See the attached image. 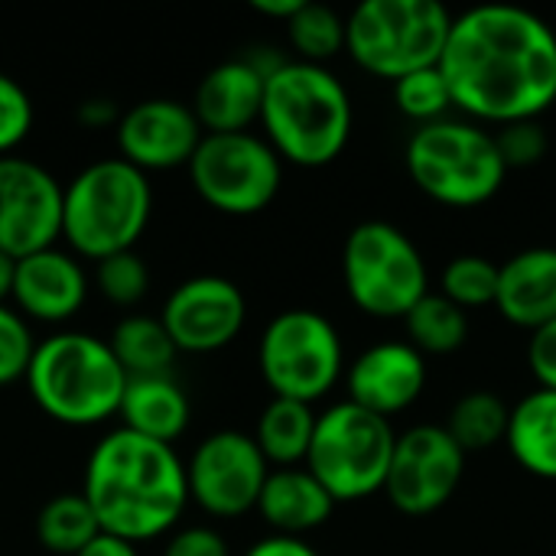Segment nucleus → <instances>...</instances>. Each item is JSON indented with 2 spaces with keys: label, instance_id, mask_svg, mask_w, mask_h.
Listing matches in <instances>:
<instances>
[{
  "label": "nucleus",
  "instance_id": "nucleus-1",
  "mask_svg": "<svg viewBox=\"0 0 556 556\" xmlns=\"http://www.w3.org/2000/svg\"><path fill=\"white\" fill-rule=\"evenodd\" d=\"M440 72L469 121H538L556 101V29L525 7H472L453 16Z\"/></svg>",
  "mask_w": 556,
  "mask_h": 556
},
{
  "label": "nucleus",
  "instance_id": "nucleus-2",
  "mask_svg": "<svg viewBox=\"0 0 556 556\" xmlns=\"http://www.w3.org/2000/svg\"><path fill=\"white\" fill-rule=\"evenodd\" d=\"M81 495L101 534L137 547L176 531L182 521L189 508L186 463L176 446L117 427L94 443L85 463Z\"/></svg>",
  "mask_w": 556,
  "mask_h": 556
},
{
  "label": "nucleus",
  "instance_id": "nucleus-3",
  "mask_svg": "<svg viewBox=\"0 0 556 556\" xmlns=\"http://www.w3.org/2000/svg\"><path fill=\"white\" fill-rule=\"evenodd\" d=\"M352 98L336 72L287 59L264 81L261 127L283 163L319 169L342 156L352 137Z\"/></svg>",
  "mask_w": 556,
  "mask_h": 556
},
{
  "label": "nucleus",
  "instance_id": "nucleus-4",
  "mask_svg": "<svg viewBox=\"0 0 556 556\" xmlns=\"http://www.w3.org/2000/svg\"><path fill=\"white\" fill-rule=\"evenodd\" d=\"M26 388L36 407L65 427H98L121 410L127 375L108 339L91 332H55L36 342Z\"/></svg>",
  "mask_w": 556,
  "mask_h": 556
},
{
  "label": "nucleus",
  "instance_id": "nucleus-5",
  "mask_svg": "<svg viewBox=\"0 0 556 556\" xmlns=\"http://www.w3.org/2000/svg\"><path fill=\"white\" fill-rule=\"evenodd\" d=\"M153 215L147 173L121 156L88 163L62 186V238L75 257L104 261L134 251Z\"/></svg>",
  "mask_w": 556,
  "mask_h": 556
},
{
  "label": "nucleus",
  "instance_id": "nucleus-6",
  "mask_svg": "<svg viewBox=\"0 0 556 556\" xmlns=\"http://www.w3.org/2000/svg\"><path fill=\"white\" fill-rule=\"evenodd\" d=\"M404 163L414 186L450 208L485 205L508 179L495 134L463 117H443L417 127L407 140Z\"/></svg>",
  "mask_w": 556,
  "mask_h": 556
},
{
  "label": "nucleus",
  "instance_id": "nucleus-7",
  "mask_svg": "<svg viewBox=\"0 0 556 556\" xmlns=\"http://www.w3.org/2000/svg\"><path fill=\"white\" fill-rule=\"evenodd\" d=\"M453 13L440 0H365L345 20V52L375 78L440 65Z\"/></svg>",
  "mask_w": 556,
  "mask_h": 556
},
{
  "label": "nucleus",
  "instance_id": "nucleus-8",
  "mask_svg": "<svg viewBox=\"0 0 556 556\" xmlns=\"http://www.w3.org/2000/svg\"><path fill=\"white\" fill-rule=\"evenodd\" d=\"M342 280L349 300L371 319H404L430 293V270L414 238L378 218L349 231Z\"/></svg>",
  "mask_w": 556,
  "mask_h": 556
},
{
  "label": "nucleus",
  "instance_id": "nucleus-9",
  "mask_svg": "<svg viewBox=\"0 0 556 556\" xmlns=\"http://www.w3.org/2000/svg\"><path fill=\"white\" fill-rule=\"evenodd\" d=\"M394 440L397 433L391 420L342 401L316 414V430L303 466L319 479L336 505L362 502L384 489Z\"/></svg>",
  "mask_w": 556,
  "mask_h": 556
},
{
  "label": "nucleus",
  "instance_id": "nucleus-10",
  "mask_svg": "<svg viewBox=\"0 0 556 556\" xmlns=\"http://www.w3.org/2000/svg\"><path fill=\"white\" fill-rule=\"evenodd\" d=\"M257 365L274 397L316 404L345 371L342 336L316 309L277 313L257 342Z\"/></svg>",
  "mask_w": 556,
  "mask_h": 556
},
{
  "label": "nucleus",
  "instance_id": "nucleus-11",
  "mask_svg": "<svg viewBox=\"0 0 556 556\" xmlns=\"http://www.w3.org/2000/svg\"><path fill=\"white\" fill-rule=\"evenodd\" d=\"M186 169L195 195L235 218L264 212L283 186V160L254 130L205 134Z\"/></svg>",
  "mask_w": 556,
  "mask_h": 556
},
{
  "label": "nucleus",
  "instance_id": "nucleus-12",
  "mask_svg": "<svg viewBox=\"0 0 556 556\" xmlns=\"http://www.w3.org/2000/svg\"><path fill=\"white\" fill-rule=\"evenodd\" d=\"M267 476V459L254 437L241 430H218L205 437L186 459L189 502L212 518H241L254 511Z\"/></svg>",
  "mask_w": 556,
  "mask_h": 556
},
{
  "label": "nucleus",
  "instance_id": "nucleus-13",
  "mask_svg": "<svg viewBox=\"0 0 556 556\" xmlns=\"http://www.w3.org/2000/svg\"><path fill=\"white\" fill-rule=\"evenodd\" d=\"M466 453L443 427H410L397 433L384 495L388 502L410 518H424L440 511L463 485Z\"/></svg>",
  "mask_w": 556,
  "mask_h": 556
},
{
  "label": "nucleus",
  "instance_id": "nucleus-14",
  "mask_svg": "<svg viewBox=\"0 0 556 556\" xmlns=\"http://www.w3.org/2000/svg\"><path fill=\"white\" fill-rule=\"evenodd\" d=\"M62 238V186L36 160L0 156V251L13 261Z\"/></svg>",
  "mask_w": 556,
  "mask_h": 556
},
{
  "label": "nucleus",
  "instance_id": "nucleus-15",
  "mask_svg": "<svg viewBox=\"0 0 556 556\" xmlns=\"http://www.w3.org/2000/svg\"><path fill=\"white\" fill-rule=\"evenodd\" d=\"M248 319V300L241 287L218 274H199L173 287L160 309V323L169 332L176 352L212 355L228 349Z\"/></svg>",
  "mask_w": 556,
  "mask_h": 556
},
{
  "label": "nucleus",
  "instance_id": "nucleus-16",
  "mask_svg": "<svg viewBox=\"0 0 556 556\" xmlns=\"http://www.w3.org/2000/svg\"><path fill=\"white\" fill-rule=\"evenodd\" d=\"M117 156L140 173L189 166L205 130L192 108L176 98H147L127 108L114 127Z\"/></svg>",
  "mask_w": 556,
  "mask_h": 556
},
{
  "label": "nucleus",
  "instance_id": "nucleus-17",
  "mask_svg": "<svg viewBox=\"0 0 556 556\" xmlns=\"http://www.w3.org/2000/svg\"><path fill=\"white\" fill-rule=\"evenodd\" d=\"M427 378V358L410 342H378L349 365L345 388L355 407L391 420L417 404Z\"/></svg>",
  "mask_w": 556,
  "mask_h": 556
},
{
  "label": "nucleus",
  "instance_id": "nucleus-18",
  "mask_svg": "<svg viewBox=\"0 0 556 556\" xmlns=\"http://www.w3.org/2000/svg\"><path fill=\"white\" fill-rule=\"evenodd\" d=\"M88 300V274L72 251L46 248L16 261L13 309L29 323H68Z\"/></svg>",
  "mask_w": 556,
  "mask_h": 556
},
{
  "label": "nucleus",
  "instance_id": "nucleus-19",
  "mask_svg": "<svg viewBox=\"0 0 556 556\" xmlns=\"http://www.w3.org/2000/svg\"><path fill=\"white\" fill-rule=\"evenodd\" d=\"M267 75L248 59L218 62L202 75L192 94V114L205 134H241L261 121Z\"/></svg>",
  "mask_w": 556,
  "mask_h": 556
},
{
  "label": "nucleus",
  "instance_id": "nucleus-20",
  "mask_svg": "<svg viewBox=\"0 0 556 556\" xmlns=\"http://www.w3.org/2000/svg\"><path fill=\"white\" fill-rule=\"evenodd\" d=\"M495 309L518 329L538 332L556 319V248H528L498 264Z\"/></svg>",
  "mask_w": 556,
  "mask_h": 556
},
{
  "label": "nucleus",
  "instance_id": "nucleus-21",
  "mask_svg": "<svg viewBox=\"0 0 556 556\" xmlns=\"http://www.w3.org/2000/svg\"><path fill=\"white\" fill-rule=\"evenodd\" d=\"M254 511L264 518V525L274 534L303 538L332 518L336 502L306 466H293V469H270Z\"/></svg>",
  "mask_w": 556,
  "mask_h": 556
},
{
  "label": "nucleus",
  "instance_id": "nucleus-22",
  "mask_svg": "<svg viewBox=\"0 0 556 556\" xmlns=\"http://www.w3.org/2000/svg\"><path fill=\"white\" fill-rule=\"evenodd\" d=\"M117 417L124 430L176 446V440L189 427L192 407L186 391L173 381V375H147V378H127Z\"/></svg>",
  "mask_w": 556,
  "mask_h": 556
},
{
  "label": "nucleus",
  "instance_id": "nucleus-23",
  "mask_svg": "<svg viewBox=\"0 0 556 556\" xmlns=\"http://www.w3.org/2000/svg\"><path fill=\"white\" fill-rule=\"evenodd\" d=\"M505 443L528 476L556 482V391L538 388L511 407Z\"/></svg>",
  "mask_w": 556,
  "mask_h": 556
},
{
  "label": "nucleus",
  "instance_id": "nucleus-24",
  "mask_svg": "<svg viewBox=\"0 0 556 556\" xmlns=\"http://www.w3.org/2000/svg\"><path fill=\"white\" fill-rule=\"evenodd\" d=\"M313 430H316L313 404L274 397L257 417L254 443L270 469H293L306 463Z\"/></svg>",
  "mask_w": 556,
  "mask_h": 556
},
{
  "label": "nucleus",
  "instance_id": "nucleus-25",
  "mask_svg": "<svg viewBox=\"0 0 556 556\" xmlns=\"http://www.w3.org/2000/svg\"><path fill=\"white\" fill-rule=\"evenodd\" d=\"M108 345L127 378L169 375V368L179 355L169 332L163 329L160 316H124L114 326Z\"/></svg>",
  "mask_w": 556,
  "mask_h": 556
},
{
  "label": "nucleus",
  "instance_id": "nucleus-26",
  "mask_svg": "<svg viewBox=\"0 0 556 556\" xmlns=\"http://www.w3.org/2000/svg\"><path fill=\"white\" fill-rule=\"evenodd\" d=\"M508 417H511V407L495 391H469L453 404L443 430L469 456V453H485L505 443Z\"/></svg>",
  "mask_w": 556,
  "mask_h": 556
},
{
  "label": "nucleus",
  "instance_id": "nucleus-27",
  "mask_svg": "<svg viewBox=\"0 0 556 556\" xmlns=\"http://www.w3.org/2000/svg\"><path fill=\"white\" fill-rule=\"evenodd\" d=\"M101 534L98 518L81 492L49 498L36 515V541L55 556H75Z\"/></svg>",
  "mask_w": 556,
  "mask_h": 556
},
{
  "label": "nucleus",
  "instance_id": "nucleus-28",
  "mask_svg": "<svg viewBox=\"0 0 556 556\" xmlns=\"http://www.w3.org/2000/svg\"><path fill=\"white\" fill-rule=\"evenodd\" d=\"M407 342L427 358V355H453L469 339V316L456 303H450L443 293H427L407 316Z\"/></svg>",
  "mask_w": 556,
  "mask_h": 556
},
{
  "label": "nucleus",
  "instance_id": "nucleus-29",
  "mask_svg": "<svg viewBox=\"0 0 556 556\" xmlns=\"http://www.w3.org/2000/svg\"><path fill=\"white\" fill-rule=\"evenodd\" d=\"M287 36L300 62L309 65H326L345 52V20L326 3L303 0V7L287 20Z\"/></svg>",
  "mask_w": 556,
  "mask_h": 556
},
{
  "label": "nucleus",
  "instance_id": "nucleus-30",
  "mask_svg": "<svg viewBox=\"0 0 556 556\" xmlns=\"http://www.w3.org/2000/svg\"><path fill=\"white\" fill-rule=\"evenodd\" d=\"M459 309L495 306L498 293V264L482 254H459L440 274V290Z\"/></svg>",
  "mask_w": 556,
  "mask_h": 556
},
{
  "label": "nucleus",
  "instance_id": "nucleus-31",
  "mask_svg": "<svg viewBox=\"0 0 556 556\" xmlns=\"http://www.w3.org/2000/svg\"><path fill=\"white\" fill-rule=\"evenodd\" d=\"M394 104L404 117L417 121L420 127L450 117L453 94H450V85H446L440 65L410 72L401 81H394Z\"/></svg>",
  "mask_w": 556,
  "mask_h": 556
},
{
  "label": "nucleus",
  "instance_id": "nucleus-32",
  "mask_svg": "<svg viewBox=\"0 0 556 556\" xmlns=\"http://www.w3.org/2000/svg\"><path fill=\"white\" fill-rule=\"evenodd\" d=\"M94 287L114 306H137L150 290V270L137 251L111 254L94 264Z\"/></svg>",
  "mask_w": 556,
  "mask_h": 556
},
{
  "label": "nucleus",
  "instance_id": "nucleus-33",
  "mask_svg": "<svg viewBox=\"0 0 556 556\" xmlns=\"http://www.w3.org/2000/svg\"><path fill=\"white\" fill-rule=\"evenodd\" d=\"M33 349H36V339H33L29 323L10 303H3L0 306V388L26 378Z\"/></svg>",
  "mask_w": 556,
  "mask_h": 556
},
{
  "label": "nucleus",
  "instance_id": "nucleus-34",
  "mask_svg": "<svg viewBox=\"0 0 556 556\" xmlns=\"http://www.w3.org/2000/svg\"><path fill=\"white\" fill-rule=\"evenodd\" d=\"M495 147L508 169H528L547 156L551 137L541 127V121H515L495 130Z\"/></svg>",
  "mask_w": 556,
  "mask_h": 556
},
{
  "label": "nucleus",
  "instance_id": "nucleus-35",
  "mask_svg": "<svg viewBox=\"0 0 556 556\" xmlns=\"http://www.w3.org/2000/svg\"><path fill=\"white\" fill-rule=\"evenodd\" d=\"M33 130V98L29 91L0 72V156H10Z\"/></svg>",
  "mask_w": 556,
  "mask_h": 556
},
{
  "label": "nucleus",
  "instance_id": "nucleus-36",
  "mask_svg": "<svg viewBox=\"0 0 556 556\" xmlns=\"http://www.w3.org/2000/svg\"><path fill=\"white\" fill-rule=\"evenodd\" d=\"M163 556H231V547L215 528L192 525V528H179L166 541Z\"/></svg>",
  "mask_w": 556,
  "mask_h": 556
},
{
  "label": "nucleus",
  "instance_id": "nucleus-37",
  "mask_svg": "<svg viewBox=\"0 0 556 556\" xmlns=\"http://www.w3.org/2000/svg\"><path fill=\"white\" fill-rule=\"evenodd\" d=\"M528 365H531V375L538 378V384L544 391H556V319L551 326L531 332Z\"/></svg>",
  "mask_w": 556,
  "mask_h": 556
},
{
  "label": "nucleus",
  "instance_id": "nucleus-38",
  "mask_svg": "<svg viewBox=\"0 0 556 556\" xmlns=\"http://www.w3.org/2000/svg\"><path fill=\"white\" fill-rule=\"evenodd\" d=\"M244 556H319L303 538H283V534H270L261 538L257 544H251Z\"/></svg>",
  "mask_w": 556,
  "mask_h": 556
},
{
  "label": "nucleus",
  "instance_id": "nucleus-39",
  "mask_svg": "<svg viewBox=\"0 0 556 556\" xmlns=\"http://www.w3.org/2000/svg\"><path fill=\"white\" fill-rule=\"evenodd\" d=\"M78 121L85 127H91V130H101V127H111V124L117 127L121 111H117V104L111 98H88V101L78 104Z\"/></svg>",
  "mask_w": 556,
  "mask_h": 556
},
{
  "label": "nucleus",
  "instance_id": "nucleus-40",
  "mask_svg": "<svg viewBox=\"0 0 556 556\" xmlns=\"http://www.w3.org/2000/svg\"><path fill=\"white\" fill-rule=\"evenodd\" d=\"M75 556H140L134 544L121 541V538H111V534H98L85 551H78Z\"/></svg>",
  "mask_w": 556,
  "mask_h": 556
},
{
  "label": "nucleus",
  "instance_id": "nucleus-41",
  "mask_svg": "<svg viewBox=\"0 0 556 556\" xmlns=\"http://www.w3.org/2000/svg\"><path fill=\"white\" fill-rule=\"evenodd\" d=\"M300 7H303V0H251V10H257L261 16H270V20H283V23Z\"/></svg>",
  "mask_w": 556,
  "mask_h": 556
},
{
  "label": "nucleus",
  "instance_id": "nucleus-42",
  "mask_svg": "<svg viewBox=\"0 0 556 556\" xmlns=\"http://www.w3.org/2000/svg\"><path fill=\"white\" fill-rule=\"evenodd\" d=\"M13 274H16V261L10 254L0 251V306L10 303V293H13Z\"/></svg>",
  "mask_w": 556,
  "mask_h": 556
}]
</instances>
